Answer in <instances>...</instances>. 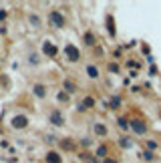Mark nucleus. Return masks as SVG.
<instances>
[{
	"label": "nucleus",
	"mask_w": 161,
	"mask_h": 163,
	"mask_svg": "<svg viewBox=\"0 0 161 163\" xmlns=\"http://www.w3.org/2000/svg\"><path fill=\"white\" fill-rule=\"evenodd\" d=\"M48 22H50V26H54V28H65V26H67V16H65L61 10H50V12H48Z\"/></svg>",
	"instance_id": "1"
},
{
	"label": "nucleus",
	"mask_w": 161,
	"mask_h": 163,
	"mask_svg": "<svg viewBox=\"0 0 161 163\" xmlns=\"http://www.w3.org/2000/svg\"><path fill=\"white\" fill-rule=\"evenodd\" d=\"M63 52H65V58H67L69 63H79L80 61V50L75 44H71V42L65 44V50H63Z\"/></svg>",
	"instance_id": "2"
},
{
	"label": "nucleus",
	"mask_w": 161,
	"mask_h": 163,
	"mask_svg": "<svg viewBox=\"0 0 161 163\" xmlns=\"http://www.w3.org/2000/svg\"><path fill=\"white\" fill-rule=\"evenodd\" d=\"M10 127L16 129V131L26 129V127H28V117H26V115H14V117L10 119Z\"/></svg>",
	"instance_id": "3"
},
{
	"label": "nucleus",
	"mask_w": 161,
	"mask_h": 163,
	"mask_svg": "<svg viewBox=\"0 0 161 163\" xmlns=\"http://www.w3.org/2000/svg\"><path fill=\"white\" fill-rule=\"evenodd\" d=\"M48 123H52L54 127H63L65 125V115L58 111V109H52L48 113Z\"/></svg>",
	"instance_id": "4"
},
{
	"label": "nucleus",
	"mask_w": 161,
	"mask_h": 163,
	"mask_svg": "<svg viewBox=\"0 0 161 163\" xmlns=\"http://www.w3.org/2000/svg\"><path fill=\"white\" fill-rule=\"evenodd\" d=\"M131 129H133V133H137V135H145V133H147V123L141 121V119H133V121H131Z\"/></svg>",
	"instance_id": "5"
},
{
	"label": "nucleus",
	"mask_w": 161,
	"mask_h": 163,
	"mask_svg": "<svg viewBox=\"0 0 161 163\" xmlns=\"http://www.w3.org/2000/svg\"><path fill=\"white\" fill-rule=\"evenodd\" d=\"M42 54L44 56H56V46L52 44V41H44L42 42Z\"/></svg>",
	"instance_id": "6"
},
{
	"label": "nucleus",
	"mask_w": 161,
	"mask_h": 163,
	"mask_svg": "<svg viewBox=\"0 0 161 163\" xmlns=\"http://www.w3.org/2000/svg\"><path fill=\"white\" fill-rule=\"evenodd\" d=\"M32 95L39 97V99H44V97H46V87L40 85V83H34V85H32Z\"/></svg>",
	"instance_id": "7"
},
{
	"label": "nucleus",
	"mask_w": 161,
	"mask_h": 163,
	"mask_svg": "<svg viewBox=\"0 0 161 163\" xmlns=\"http://www.w3.org/2000/svg\"><path fill=\"white\" fill-rule=\"evenodd\" d=\"M93 133H95V135H99V137H105V135H107V127H105V125H103V123H93Z\"/></svg>",
	"instance_id": "8"
},
{
	"label": "nucleus",
	"mask_w": 161,
	"mask_h": 163,
	"mask_svg": "<svg viewBox=\"0 0 161 163\" xmlns=\"http://www.w3.org/2000/svg\"><path fill=\"white\" fill-rule=\"evenodd\" d=\"M44 161L46 163H63V157H61L56 151H48L46 157H44Z\"/></svg>",
	"instance_id": "9"
},
{
	"label": "nucleus",
	"mask_w": 161,
	"mask_h": 163,
	"mask_svg": "<svg viewBox=\"0 0 161 163\" xmlns=\"http://www.w3.org/2000/svg\"><path fill=\"white\" fill-rule=\"evenodd\" d=\"M85 71H87V77H89V79H93V81H95V79H99V69H97L95 65H87V69H85Z\"/></svg>",
	"instance_id": "10"
},
{
	"label": "nucleus",
	"mask_w": 161,
	"mask_h": 163,
	"mask_svg": "<svg viewBox=\"0 0 161 163\" xmlns=\"http://www.w3.org/2000/svg\"><path fill=\"white\" fill-rule=\"evenodd\" d=\"M83 41H85L87 46H95V44H97V39H95L93 32H85V34H83Z\"/></svg>",
	"instance_id": "11"
},
{
	"label": "nucleus",
	"mask_w": 161,
	"mask_h": 163,
	"mask_svg": "<svg viewBox=\"0 0 161 163\" xmlns=\"http://www.w3.org/2000/svg\"><path fill=\"white\" fill-rule=\"evenodd\" d=\"M28 22H30V26H32V28H40V18H39V14H30V16H28Z\"/></svg>",
	"instance_id": "12"
},
{
	"label": "nucleus",
	"mask_w": 161,
	"mask_h": 163,
	"mask_svg": "<svg viewBox=\"0 0 161 163\" xmlns=\"http://www.w3.org/2000/svg\"><path fill=\"white\" fill-rule=\"evenodd\" d=\"M107 30H109L111 36H115V22H113V16L111 14L107 16Z\"/></svg>",
	"instance_id": "13"
},
{
	"label": "nucleus",
	"mask_w": 161,
	"mask_h": 163,
	"mask_svg": "<svg viewBox=\"0 0 161 163\" xmlns=\"http://www.w3.org/2000/svg\"><path fill=\"white\" fill-rule=\"evenodd\" d=\"M119 145L123 147V149H131V147H133V141H131L129 137H121V139H119Z\"/></svg>",
	"instance_id": "14"
},
{
	"label": "nucleus",
	"mask_w": 161,
	"mask_h": 163,
	"mask_svg": "<svg viewBox=\"0 0 161 163\" xmlns=\"http://www.w3.org/2000/svg\"><path fill=\"white\" fill-rule=\"evenodd\" d=\"M63 87H65V91H67V93H77V85H75L73 81H65Z\"/></svg>",
	"instance_id": "15"
},
{
	"label": "nucleus",
	"mask_w": 161,
	"mask_h": 163,
	"mask_svg": "<svg viewBox=\"0 0 161 163\" xmlns=\"http://www.w3.org/2000/svg\"><path fill=\"white\" fill-rule=\"evenodd\" d=\"M107 151H109V149H107L105 145H99V147H97V157H103V159H107Z\"/></svg>",
	"instance_id": "16"
},
{
	"label": "nucleus",
	"mask_w": 161,
	"mask_h": 163,
	"mask_svg": "<svg viewBox=\"0 0 161 163\" xmlns=\"http://www.w3.org/2000/svg\"><path fill=\"white\" fill-rule=\"evenodd\" d=\"M28 63H30V65H39V63H40L39 54H36V52H30V54H28Z\"/></svg>",
	"instance_id": "17"
},
{
	"label": "nucleus",
	"mask_w": 161,
	"mask_h": 163,
	"mask_svg": "<svg viewBox=\"0 0 161 163\" xmlns=\"http://www.w3.org/2000/svg\"><path fill=\"white\" fill-rule=\"evenodd\" d=\"M119 127L121 129H129V127H131V123H127V119H123V117H119Z\"/></svg>",
	"instance_id": "18"
},
{
	"label": "nucleus",
	"mask_w": 161,
	"mask_h": 163,
	"mask_svg": "<svg viewBox=\"0 0 161 163\" xmlns=\"http://www.w3.org/2000/svg\"><path fill=\"white\" fill-rule=\"evenodd\" d=\"M61 147L63 149H73V143L71 141H61Z\"/></svg>",
	"instance_id": "19"
},
{
	"label": "nucleus",
	"mask_w": 161,
	"mask_h": 163,
	"mask_svg": "<svg viewBox=\"0 0 161 163\" xmlns=\"http://www.w3.org/2000/svg\"><path fill=\"white\" fill-rule=\"evenodd\" d=\"M58 101H61V103H63V101L67 103V101H69V95H67V93H58Z\"/></svg>",
	"instance_id": "20"
},
{
	"label": "nucleus",
	"mask_w": 161,
	"mask_h": 163,
	"mask_svg": "<svg viewBox=\"0 0 161 163\" xmlns=\"http://www.w3.org/2000/svg\"><path fill=\"white\" fill-rule=\"evenodd\" d=\"M119 99H117V97H115V99H111V109H117V107H119Z\"/></svg>",
	"instance_id": "21"
},
{
	"label": "nucleus",
	"mask_w": 161,
	"mask_h": 163,
	"mask_svg": "<svg viewBox=\"0 0 161 163\" xmlns=\"http://www.w3.org/2000/svg\"><path fill=\"white\" fill-rule=\"evenodd\" d=\"M44 139H46V141H48V143H54V141H56V137H54V135H46V137H44Z\"/></svg>",
	"instance_id": "22"
},
{
	"label": "nucleus",
	"mask_w": 161,
	"mask_h": 163,
	"mask_svg": "<svg viewBox=\"0 0 161 163\" xmlns=\"http://www.w3.org/2000/svg\"><path fill=\"white\" fill-rule=\"evenodd\" d=\"M109 71H111V73H117L119 67H117V65H109Z\"/></svg>",
	"instance_id": "23"
},
{
	"label": "nucleus",
	"mask_w": 161,
	"mask_h": 163,
	"mask_svg": "<svg viewBox=\"0 0 161 163\" xmlns=\"http://www.w3.org/2000/svg\"><path fill=\"white\" fill-rule=\"evenodd\" d=\"M143 159H153V153H149V151H145V153H143Z\"/></svg>",
	"instance_id": "24"
},
{
	"label": "nucleus",
	"mask_w": 161,
	"mask_h": 163,
	"mask_svg": "<svg viewBox=\"0 0 161 163\" xmlns=\"http://www.w3.org/2000/svg\"><path fill=\"white\" fill-rule=\"evenodd\" d=\"M101 163H119V161H117V159H111V157H107V159H103Z\"/></svg>",
	"instance_id": "25"
},
{
	"label": "nucleus",
	"mask_w": 161,
	"mask_h": 163,
	"mask_svg": "<svg viewBox=\"0 0 161 163\" xmlns=\"http://www.w3.org/2000/svg\"><path fill=\"white\" fill-rule=\"evenodd\" d=\"M147 147H151V149H155V147H157V143H155V141H147Z\"/></svg>",
	"instance_id": "26"
},
{
	"label": "nucleus",
	"mask_w": 161,
	"mask_h": 163,
	"mask_svg": "<svg viewBox=\"0 0 161 163\" xmlns=\"http://www.w3.org/2000/svg\"><path fill=\"white\" fill-rule=\"evenodd\" d=\"M4 18H6V12H4V10H0V20H4Z\"/></svg>",
	"instance_id": "27"
}]
</instances>
